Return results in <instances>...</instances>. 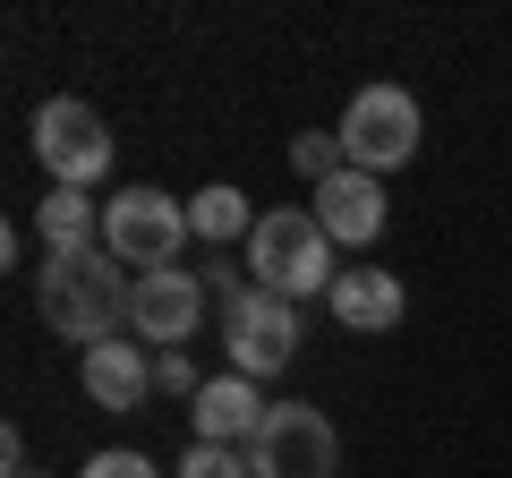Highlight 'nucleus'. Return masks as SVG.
I'll use <instances>...</instances> for the list:
<instances>
[{
	"mask_svg": "<svg viewBox=\"0 0 512 478\" xmlns=\"http://www.w3.org/2000/svg\"><path fill=\"white\" fill-rule=\"evenodd\" d=\"M35 308L52 333L69 342H111L128 325V282H120V257L111 248H77V257H43V282H35Z\"/></svg>",
	"mask_w": 512,
	"mask_h": 478,
	"instance_id": "1",
	"label": "nucleus"
},
{
	"mask_svg": "<svg viewBox=\"0 0 512 478\" xmlns=\"http://www.w3.org/2000/svg\"><path fill=\"white\" fill-rule=\"evenodd\" d=\"M248 265H256V291H274V299H308V291H333V239L316 214H291V205H265L248 231Z\"/></svg>",
	"mask_w": 512,
	"mask_h": 478,
	"instance_id": "2",
	"label": "nucleus"
},
{
	"mask_svg": "<svg viewBox=\"0 0 512 478\" xmlns=\"http://www.w3.org/2000/svg\"><path fill=\"white\" fill-rule=\"evenodd\" d=\"M333 137H342V163L350 171L384 180V171H402L410 154H419V103H410L402 86H359Z\"/></svg>",
	"mask_w": 512,
	"mask_h": 478,
	"instance_id": "3",
	"label": "nucleus"
},
{
	"mask_svg": "<svg viewBox=\"0 0 512 478\" xmlns=\"http://www.w3.org/2000/svg\"><path fill=\"white\" fill-rule=\"evenodd\" d=\"M248 470L256 478H333V470H342L333 419L316 402H274V410H265V427L248 436Z\"/></svg>",
	"mask_w": 512,
	"mask_h": 478,
	"instance_id": "4",
	"label": "nucleus"
},
{
	"mask_svg": "<svg viewBox=\"0 0 512 478\" xmlns=\"http://www.w3.org/2000/svg\"><path fill=\"white\" fill-rule=\"evenodd\" d=\"M222 350H231V376H282L299 359V299H274V291H239L222 308Z\"/></svg>",
	"mask_w": 512,
	"mask_h": 478,
	"instance_id": "5",
	"label": "nucleus"
},
{
	"mask_svg": "<svg viewBox=\"0 0 512 478\" xmlns=\"http://www.w3.org/2000/svg\"><path fill=\"white\" fill-rule=\"evenodd\" d=\"M180 239H188V205L163 197V188H120V197L103 205V248L120 265H137V274L180 265Z\"/></svg>",
	"mask_w": 512,
	"mask_h": 478,
	"instance_id": "6",
	"label": "nucleus"
},
{
	"mask_svg": "<svg viewBox=\"0 0 512 478\" xmlns=\"http://www.w3.org/2000/svg\"><path fill=\"white\" fill-rule=\"evenodd\" d=\"M35 154H43V171H52V188H94L111 171L103 111L77 103V94H52V103L35 111Z\"/></svg>",
	"mask_w": 512,
	"mask_h": 478,
	"instance_id": "7",
	"label": "nucleus"
},
{
	"mask_svg": "<svg viewBox=\"0 0 512 478\" xmlns=\"http://www.w3.org/2000/svg\"><path fill=\"white\" fill-rule=\"evenodd\" d=\"M197 325H205V274H188V265H154V274L128 282V333H137V342L180 350Z\"/></svg>",
	"mask_w": 512,
	"mask_h": 478,
	"instance_id": "8",
	"label": "nucleus"
},
{
	"mask_svg": "<svg viewBox=\"0 0 512 478\" xmlns=\"http://www.w3.org/2000/svg\"><path fill=\"white\" fill-rule=\"evenodd\" d=\"M77 376H86V402H94V410H137V402L154 393V359L137 350V333H111V342H94Z\"/></svg>",
	"mask_w": 512,
	"mask_h": 478,
	"instance_id": "9",
	"label": "nucleus"
},
{
	"mask_svg": "<svg viewBox=\"0 0 512 478\" xmlns=\"http://www.w3.org/2000/svg\"><path fill=\"white\" fill-rule=\"evenodd\" d=\"M316 222H325L333 248H367V239L384 231V180H367V171H333V180L316 188Z\"/></svg>",
	"mask_w": 512,
	"mask_h": 478,
	"instance_id": "10",
	"label": "nucleus"
},
{
	"mask_svg": "<svg viewBox=\"0 0 512 478\" xmlns=\"http://www.w3.org/2000/svg\"><path fill=\"white\" fill-rule=\"evenodd\" d=\"M265 410L274 402H256V376H205V393L188 402V427H197V444H239L265 427Z\"/></svg>",
	"mask_w": 512,
	"mask_h": 478,
	"instance_id": "11",
	"label": "nucleus"
},
{
	"mask_svg": "<svg viewBox=\"0 0 512 478\" xmlns=\"http://www.w3.org/2000/svg\"><path fill=\"white\" fill-rule=\"evenodd\" d=\"M325 299H333V316H342L350 333H393V325H402V308H410V291L384 274V265H350Z\"/></svg>",
	"mask_w": 512,
	"mask_h": 478,
	"instance_id": "12",
	"label": "nucleus"
},
{
	"mask_svg": "<svg viewBox=\"0 0 512 478\" xmlns=\"http://www.w3.org/2000/svg\"><path fill=\"white\" fill-rule=\"evenodd\" d=\"M35 231L52 257H77V248H103V205L86 197V188H52V197L35 205Z\"/></svg>",
	"mask_w": 512,
	"mask_h": 478,
	"instance_id": "13",
	"label": "nucleus"
},
{
	"mask_svg": "<svg viewBox=\"0 0 512 478\" xmlns=\"http://www.w3.org/2000/svg\"><path fill=\"white\" fill-rule=\"evenodd\" d=\"M188 231L214 239V248H231V239H248V231H256V205L239 197L231 180H214V188H197V197H188Z\"/></svg>",
	"mask_w": 512,
	"mask_h": 478,
	"instance_id": "14",
	"label": "nucleus"
},
{
	"mask_svg": "<svg viewBox=\"0 0 512 478\" xmlns=\"http://www.w3.org/2000/svg\"><path fill=\"white\" fill-rule=\"evenodd\" d=\"M291 163L308 171L316 188H325L333 171H350V163H342V137H325V129H299V137H291Z\"/></svg>",
	"mask_w": 512,
	"mask_h": 478,
	"instance_id": "15",
	"label": "nucleus"
},
{
	"mask_svg": "<svg viewBox=\"0 0 512 478\" xmlns=\"http://www.w3.org/2000/svg\"><path fill=\"white\" fill-rule=\"evenodd\" d=\"M180 478H256L248 461L231 453V444H188V461H180Z\"/></svg>",
	"mask_w": 512,
	"mask_h": 478,
	"instance_id": "16",
	"label": "nucleus"
},
{
	"mask_svg": "<svg viewBox=\"0 0 512 478\" xmlns=\"http://www.w3.org/2000/svg\"><path fill=\"white\" fill-rule=\"evenodd\" d=\"M154 385H163V393H188V402H197L205 376L188 368V350H154Z\"/></svg>",
	"mask_w": 512,
	"mask_h": 478,
	"instance_id": "17",
	"label": "nucleus"
},
{
	"mask_svg": "<svg viewBox=\"0 0 512 478\" xmlns=\"http://www.w3.org/2000/svg\"><path fill=\"white\" fill-rule=\"evenodd\" d=\"M77 478H163V470H154L146 453H94V461H86Z\"/></svg>",
	"mask_w": 512,
	"mask_h": 478,
	"instance_id": "18",
	"label": "nucleus"
},
{
	"mask_svg": "<svg viewBox=\"0 0 512 478\" xmlns=\"http://www.w3.org/2000/svg\"><path fill=\"white\" fill-rule=\"evenodd\" d=\"M26 478H35V470H26Z\"/></svg>",
	"mask_w": 512,
	"mask_h": 478,
	"instance_id": "19",
	"label": "nucleus"
}]
</instances>
